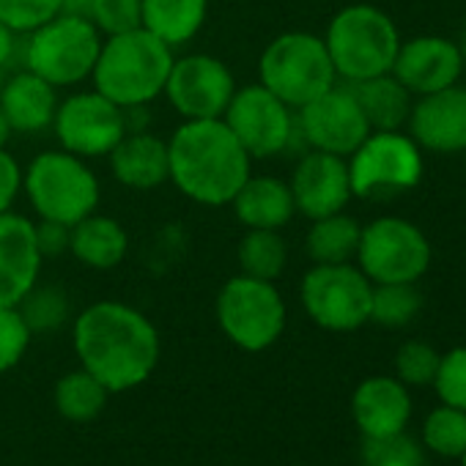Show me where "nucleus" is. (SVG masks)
Listing matches in <instances>:
<instances>
[{
    "instance_id": "obj_40",
    "label": "nucleus",
    "mask_w": 466,
    "mask_h": 466,
    "mask_svg": "<svg viewBox=\"0 0 466 466\" xmlns=\"http://www.w3.org/2000/svg\"><path fill=\"white\" fill-rule=\"evenodd\" d=\"M36 228V245L42 250V256H61V253H69V225H61V222H50V219H39L34 222Z\"/></svg>"
},
{
    "instance_id": "obj_3",
    "label": "nucleus",
    "mask_w": 466,
    "mask_h": 466,
    "mask_svg": "<svg viewBox=\"0 0 466 466\" xmlns=\"http://www.w3.org/2000/svg\"><path fill=\"white\" fill-rule=\"evenodd\" d=\"M173 58V47H167L146 28L105 36L91 72L94 91L124 110L146 107L162 96Z\"/></svg>"
},
{
    "instance_id": "obj_16",
    "label": "nucleus",
    "mask_w": 466,
    "mask_h": 466,
    "mask_svg": "<svg viewBox=\"0 0 466 466\" xmlns=\"http://www.w3.org/2000/svg\"><path fill=\"white\" fill-rule=\"evenodd\" d=\"M294 206L310 222L338 214L354 198L351 178H349V159L327 151L310 148L294 167L289 181Z\"/></svg>"
},
{
    "instance_id": "obj_34",
    "label": "nucleus",
    "mask_w": 466,
    "mask_h": 466,
    "mask_svg": "<svg viewBox=\"0 0 466 466\" xmlns=\"http://www.w3.org/2000/svg\"><path fill=\"white\" fill-rule=\"evenodd\" d=\"M365 466H422V447L403 433L387 439H365L362 447Z\"/></svg>"
},
{
    "instance_id": "obj_31",
    "label": "nucleus",
    "mask_w": 466,
    "mask_h": 466,
    "mask_svg": "<svg viewBox=\"0 0 466 466\" xmlns=\"http://www.w3.org/2000/svg\"><path fill=\"white\" fill-rule=\"evenodd\" d=\"M422 310V294L414 283H373L370 321L398 329L417 319Z\"/></svg>"
},
{
    "instance_id": "obj_24",
    "label": "nucleus",
    "mask_w": 466,
    "mask_h": 466,
    "mask_svg": "<svg viewBox=\"0 0 466 466\" xmlns=\"http://www.w3.org/2000/svg\"><path fill=\"white\" fill-rule=\"evenodd\" d=\"M69 253L88 269H116L129 253V237L118 219L105 214H88L69 230Z\"/></svg>"
},
{
    "instance_id": "obj_45",
    "label": "nucleus",
    "mask_w": 466,
    "mask_h": 466,
    "mask_svg": "<svg viewBox=\"0 0 466 466\" xmlns=\"http://www.w3.org/2000/svg\"><path fill=\"white\" fill-rule=\"evenodd\" d=\"M4 83H6V77H4V72H0V88H4Z\"/></svg>"
},
{
    "instance_id": "obj_42",
    "label": "nucleus",
    "mask_w": 466,
    "mask_h": 466,
    "mask_svg": "<svg viewBox=\"0 0 466 466\" xmlns=\"http://www.w3.org/2000/svg\"><path fill=\"white\" fill-rule=\"evenodd\" d=\"M15 42H17V34L0 23V72L9 66V61L15 56Z\"/></svg>"
},
{
    "instance_id": "obj_44",
    "label": "nucleus",
    "mask_w": 466,
    "mask_h": 466,
    "mask_svg": "<svg viewBox=\"0 0 466 466\" xmlns=\"http://www.w3.org/2000/svg\"><path fill=\"white\" fill-rule=\"evenodd\" d=\"M458 461H461V466H466V450H463V455H461Z\"/></svg>"
},
{
    "instance_id": "obj_6",
    "label": "nucleus",
    "mask_w": 466,
    "mask_h": 466,
    "mask_svg": "<svg viewBox=\"0 0 466 466\" xmlns=\"http://www.w3.org/2000/svg\"><path fill=\"white\" fill-rule=\"evenodd\" d=\"M258 83L280 96L291 110L338 86V75L321 36L291 31L267 45L258 61Z\"/></svg>"
},
{
    "instance_id": "obj_10",
    "label": "nucleus",
    "mask_w": 466,
    "mask_h": 466,
    "mask_svg": "<svg viewBox=\"0 0 466 466\" xmlns=\"http://www.w3.org/2000/svg\"><path fill=\"white\" fill-rule=\"evenodd\" d=\"M431 242L403 217H379L362 228L357 267L370 283H417L431 267Z\"/></svg>"
},
{
    "instance_id": "obj_11",
    "label": "nucleus",
    "mask_w": 466,
    "mask_h": 466,
    "mask_svg": "<svg viewBox=\"0 0 466 466\" xmlns=\"http://www.w3.org/2000/svg\"><path fill=\"white\" fill-rule=\"evenodd\" d=\"M373 283L354 264H316L299 286V299L313 324L327 332H354L370 321Z\"/></svg>"
},
{
    "instance_id": "obj_15",
    "label": "nucleus",
    "mask_w": 466,
    "mask_h": 466,
    "mask_svg": "<svg viewBox=\"0 0 466 466\" xmlns=\"http://www.w3.org/2000/svg\"><path fill=\"white\" fill-rule=\"evenodd\" d=\"M297 132L310 148L349 159L370 135V127L351 88L332 86L327 94L297 110Z\"/></svg>"
},
{
    "instance_id": "obj_25",
    "label": "nucleus",
    "mask_w": 466,
    "mask_h": 466,
    "mask_svg": "<svg viewBox=\"0 0 466 466\" xmlns=\"http://www.w3.org/2000/svg\"><path fill=\"white\" fill-rule=\"evenodd\" d=\"M357 105L365 113L370 132H395L409 121L411 91L392 75H376L360 83H349Z\"/></svg>"
},
{
    "instance_id": "obj_19",
    "label": "nucleus",
    "mask_w": 466,
    "mask_h": 466,
    "mask_svg": "<svg viewBox=\"0 0 466 466\" xmlns=\"http://www.w3.org/2000/svg\"><path fill=\"white\" fill-rule=\"evenodd\" d=\"M409 137L428 151L452 154L466 148V88L447 86L420 96L409 113Z\"/></svg>"
},
{
    "instance_id": "obj_21",
    "label": "nucleus",
    "mask_w": 466,
    "mask_h": 466,
    "mask_svg": "<svg viewBox=\"0 0 466 466\" xmlns=\"http://www.w3.org/2000/svg\"><path fill=\"white\" fill-rule=\"evenodd\" d=\"M107 157L116 181L129 189H157L170 181L167 140L151 135L148 129L127 132Z\"/></svg>"
},
{
    "instance_id": "obj_39",
    "label": "nucleus",
    "mask_w": 466,
    "mask_h": 466,
    "mask_svg": "<svg viewBox=\"0 0 466 466\" xmlns=\"http://www.w3.org/2000/svg\"><path fill=\"white\" fill-rule=\"evenodd\" d=\"M20 189H23V167L6 148H0V214L12 211Z\"/></svg>"
},
{
    "instance_id": "obj_27",
    "label": "nucleus",
    "mask_w": 466,
    "mask_h": 466,
    "mask_svg": "<svg viewBox=\"0 0 466 466\" xmlns=\"http://www.w3.org/2000/svg\"><path fill=\"white\" fill-rule=\"evenodd\" d=\"M362 237V225L338 211L321 219H313L308 237H305V250L313 258V264H351L357 258Z\"/></svg>"
},
{
    "instance_id": "obj_17",
    "label": "nucleus",
    "mask_w": 466,
    "mask_h": 466,
    "mask_svg": "<svg viewBox=\"0 0 466 466\" xmlns=\"http://www.w3.org/2000/svg\"><path fill=\"white\" fill-rule=\"evenodd\" d=\"M42 261L34 222L15 211L0 214V308H17L25 299L39 283Z\"/></svg>"
},
{
    "instance_id": "obj_33",
    "label": "nucleus",
    "mask_w": 466,
    "mask_h": 466,
    "mask_svg": "<svg viewBox=\"0 0 466 466\" xmlns=\"http://www.w3.org/2000/svg\"><path fill=\"white\" fill-rule=\"evenodd\" d=\"M441 354L425 340H409L395 354V379L406 387H431L439 370Z\"/></svg>"
},
{
    "instance_id": "obj_14",
    "label": "nucleus",
    "mask_w": 466,
    "mask_h": 466,
    "mask_svg": "<svg viewBox=\"0 0 466 466\" xmlns=\"http://www.w3.org/2000/svg\"><path fill=\"white\" fill-rule=\"evenodd\" d=\"M53 129L64 151L83 159H96L107 157L127 135V116L124 107L99 91H80L58 102Z\"/></svg>"
},
{
    "instance_id": "obj_47",
    "label": "nucleus",
    "mask_w": 466,
    "mask_h": 466,
    "mask_svg": "<svg viewBox=\"0 0 466 466\" xmlns=\"http://www.w3.org/2000/svg\"><path fill=\"white\" fill-rule=\"evenodd\" d=\"M463 154H466V148H463ZM463 159H466V157H463Z\"/></svg>"
},
{
    "instance_id": "obj_32",
    "label": "nucleus",
    "mask_w": 466,
    "mask_h": 466,
    "mask_svg": "<svg viewBox=\"0 0 466 466\" xmlns=\"http://www.w3.org/2000/svg\"><path fill=\"white\" fill-rule=\"evenodd\" d=\"M17 308H20L25 324L31 327V332L58 329L69 313L66 297L56 286H39V283L25 294V299Z\"/></svg>"
},
{
    "instance_id": "obj_12",
    "label": "nucleus",
    "mask_w": 466,
    "mask_h": 466,
    "mask_svg": "<svg viewBox=\"0 0 466 466\" xmlns=\"http://www.w3.org/2000/svg\"><path fill=\"white\" fill-rule=\"evenodd\" d=\"M222 121L253 159L283 154L297 135V113L261 83L237 88Z\"/></svg>"
},
{
    "instance_id": "obj_35",
    "label": "nucleus",
    "mask_w": 466,
    "mask_h": 466,
    "mask_svg": "<svg viewBox=\"0 0 466 466\" xmlns=\"http://www.w3.org/2000/svg\"><path fill=\"white\" fill-rule=\"evenodd\" d=\"M441 403L466 411V346H458L439 360L436 379L431 384Z\"/></svg>"
},
{
    "instance_id": "obj_38",
    "label": "nucleus",
    "mask_w": 466,
    "mask_h": 466,
    "mask_svg": "<svg viewBox=\"0 0 466 466\" xmlns=\"http://www.w3.org/2000/svg\"><path fill=\"white\" fill-rule=\"evenodd\" d=\"M31 335L20 308H0V373L12 370L25 357Z\"/></svg>"
},
{
    "instance_id": "obj_9",
    "label": "nucleus",
    "mask_w": 466,
    "mask_h": 466,
    "mask_svg": "<svg viewBox=\"0 0 466 466\" xmlns=\"http://www.w3.org/2000/svg\"><path fill=\"white\" fill-rule=\"evenodd\" d=\"M349 178L351 192L368 200H390L409 192L422 178L420 146L400 129L370 132L349 157Z\"/></svg>"
},
{
    "instance_id": "obj_26",
    "label": "nucleus",
    "mask_w": 466,
    "mask_h": 466,
    "mask_svg": "<svg viewBox=\"0 0 466 466\" xmlns=\"http://www.w3.org/2000/svg\"><path fill=\"white\" fill-rule=\"evenodd\" d=\"M206 15L208 0H140L143 28L173 50L203 31Z\"/></svg>"
},
{
    "instance_id": "obj_22",
    "label": "nucleus",
    "mask_w": 466,
    "mask_h": 466,
    "mask_svg": "<svg viewBox=\"0 0 466 466\" xmlns=\"http://www.w3.org/2000/svg\"><path fill=\"white\" fill-rule=\"evenodd\" d=\"M58 88L42 80L39 75L23 69L12 77H6L0 88V110L6 113L15 132L36 135L53 127L56 110H58Z\"/></svg>"
},
{
    "instance_id": "obj_4",
    "label": "nucleus",
    "mask_w": 466,
    "mask_h": 466,
    "mask_svg": "<svg viewBox=\"0 0 466 466\" xmlns=\"http://www.w3.org/2000/svg\"><path fill=\"white\" fill-rule=\"evenodd\" d=\"M324 45L335 75L346 83H360L392 72L400 36L387 12L370 4H351L327 25Z\"/></svg>"
},
{
    "instance_id": "obj_8",
    "label": "nucleus",
    "mask_w": 466,
    "mask_h": 466,
    "mask_svg": "<svg viewBox=\"0 0 466 466\" xmlns=\"http://www.w3.org/2000/svg\"><path fill=\"white\" fill-rule=\"evenodd\" d=\"M102 34L88 20L56 15L28 34L25 69L56 88H69L91 77L99 58Z\"/></svg>"
},
{
    "instance_id": "obj_43",
    "label": "nucleus",
    "mask_w": 466,
    "mask_h": 466,
    "mask_svg": "<svg viewBox=\"0 0 466 466\" xmlns=\"http://www.w3.org/2000/svg\"><path fill=\"white\" fill-rule=\"evenodd\" d=\"M12 135H15V129H12V124H9L6 113L0 110V148H6V143L12 140Z\"/></svg>"
},
{
    "instance_id": "obj_20",
    "label": "nucleus",
    "mask_w": 466,
    "mask_h": 466,
    "mask_svg": "<svg viewBox=\"0 0 466 466\" xmlns=\"http://www.w3.org/2000/svg\"><path fill=\"white\" fill-rule=\"evenodd\" d=\"M351 417L365 439L403 433L411 420L409 387L395 376H370L351 395Z\"/></svg>"
},
{
    "instance_id": "obj_36",
    "label": "nucleus",
    "mask_w": 466,
    "mask_h": 466,
    "mask_svg": "<svg viewBox=\"0 0 466 466\" xmlns=\"http://www.w3.org/2000/svg\"><path fill=\"white\" fill-rule=\"evenodd\" d=\"M58 9L61 0H0V23L20 36L53 20Z\"/></svg>"
},
{
    "instance_id": "obj_5",
    "label": "nucleus",
    "mask_w": 466,
    "mask_h": 466,
    "mask_svg": "<svg viewBox=\"0 0 466 466\" xmlns=\"http://www.w3.org/2000/svg\"><path fill=\"white\" fill-rule=\"evenodd\" d=\"M23 189L39 219L77 225L96 211L102 187L88 159L64 148L42 151L23 173Z\"/></svg>"
},
{
    "instance_id": "obj_29",
    "label": "nucleus",
    "mask_w": 466,
    "mask_h": 466,
    "mask_svg": "<svg viewBox=\"0 0 466 466\" xmlns=\"http://www.w3.org/2000/svg\"><path fill=\"white\" fill-rule=\"evenodd\" d=\"M110 390L88 370H72L56 384V409L64 420L88 422L102 414Z\"/></svg>"
},
{
    "instance_id": "obj_28",
    "label": "nucleus",
    "mask_w": 466,
    "mask_h": 466,
    "mask_svg": "<svg viewBox=\"0 0 466 466\" xmlns=\"http://www.w3.org/2000/svg\"><path fill=\"white\" fill-rule=\"evenodd\" d=\"M237 261L242 275L275 283L289 264V245L280 230H248L239 239Z\"/></svg>"
},
{
    "instance_id": "obj_7",
    "label": "nucleus",
    "mask_w": 466,
    "mask_h": 466,
    "mask_svg": "<svg viewBox=\"0 0 466 466\" xmlns=\"http://www.w3.org/2000/svg\"><path fill=\"white\" fill-rule=\"evenodd\" d=\"M289 310L272 280L248 275L230 278L217 297V324L225 338L245 351H267L286 329Z\"/></svg>"
},
{
    "instance_id": "obj_1",
    "label": "nucleus",
    "mask_w": 466,
    "mask_h": 466,
    "mask_svg": "<svg viewBox=\"0 0 466 466\" xmlns=\"http://www.w3.org/2000/svg\"><path fill=\"white\" fill-rule=\"evenodd\" d=\"M75 351L91 376L110 392L140 387L159 362L157 327L132 305L94 302L75 319Z\"/></svg>"
},
{
    "instance_id": "obj_46",
    "label": "nucleus",
    "mask_w": 466,
    "mask_h": 466,
    "mask_svg": "<svg viewBox=\"0 0 466 466\" xmlns=\"http://www.w3.org/2000/svg\"><path fill=\"white\" fill-rule=\"evenodd\" d=\"M463 53H466V25H463Z\"/></svg>"
},
{
    "instance_id": "obj_13",
    "label": "nucleus",
    "mask_w": 466,
    "mask_h": 466,
    "mask_svg": "<svg viewBox=\"0 0 466 466\" xmlns=\"http://www.w3.org/2000/svg\"><path fill=\"white\" fill-rule=\"evenodd\" d=\"M237 88L239 86L225 61L192 53L173 58L162 96L184 121H211L222 118Z\"/></svg>"
},
{
    "instance_id": "obj_30",
    "label": "nucleus",
    "mask_w": 466,
    "mask_h": 466,
    "mask_svg": "<svg viewBox=\"0 0 466 466\" xmlns=\"http://www.w3.org/2000/svg\"><path fill=\"white\" fill-rule=\"evenodd\" d=\"M422 447L439 458L458 461L466 450V411L439 403L422 420Z\"/></svg>"
},
{
    "instance_id": "obj_23",
    "label": "nucleus",
    "mask_w": 466,
    "mask_h": 466,
    "mask_svg": "<svg viewBox=\"0 0 466 466\" xmlns=\"http://www.w3.org/2000/svg\"><path fill=\"white\" fill-rule=\"evenodd\" d=\"M228 206L248 230H283L297 214L289 181L253 173Z\"/></svg>"
},
{
    "instance_id": "obj_18",
    "label": "nucleus",
    "mask_w": 466,
    "mask_h": 466,
    "mask_svg": "<svg viewBox=\"0 0 466 466\" xmlns=\"http://www.w3.org/2000/svg\"><path fill=\"white\" fill-rule=\"evenodd\" d=\"M463 72V50L444 36H417L400 42L392 75L417 96L455 86Z\"/></svg>"
},
{
    "instance_id": "obj_41",
    "label": "nucleus",
    "mask_w": 466,
    "mask_h": 466,
    "mask_svg": "<svg viewBox=\"0 0 466 466\" xmlns=\"http://www.w3.org/2000/svg\"><path fill=\"white\" fill-rule=\"evenodd\" d=\"M91 9H94V0H61L58 15H66V17H77V20H88L91 23Z\"/></svg>"
},
{
    "instance_id": "obj_2",
    "label": "nucleus",
    "mask_w": 466,
    "mask_h": 466,
    "mask_svg": "<svg viewBox=\"0 0 466 466\" xmlns=\"http://www.w3.org/2000/svg\"><path fill=\"white\" fill-rule=\"evenodd\" d=\"M167 159L176 189L200 206H228L253 165L222 118L184 121L167 140Z\"/></svg>"
},
{
    "instance_id": "obj_37",
    "label": "nucleus",
    "mask_w": 466,
    "mask_h": 466,
    "mask_svg": "<svg viewBox=\"0 0 466 466\" xmlns=\"http://www.w3.org/2000/svg\"><path fill=\"white\" fill-rule=\"evenodd\" d=\"M91 23L102 36H118L143 28L140 0H94Z\"/></svg>"
}]
</instances>
